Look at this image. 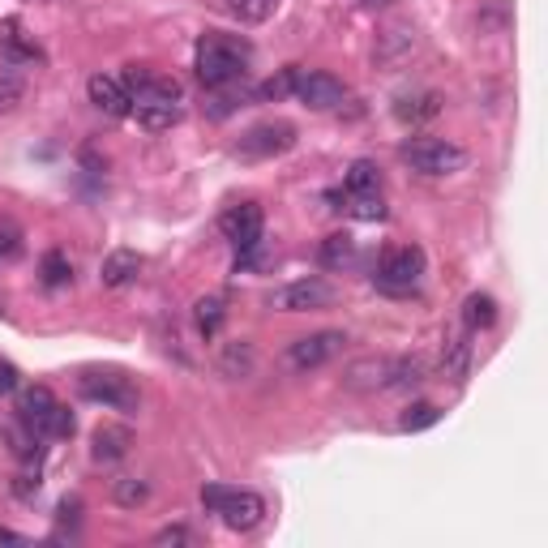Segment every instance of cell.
Wrapping results in <instances>:
<instances>
[{"mask_svg":"<svg viewBox=\"0 0 548 548\" xmlns=\"http://www.w3.org/2000/svg\"><path fill=\"white\" fill-rule=\"evenodd\" d=\"M471 373V330L459 326L446 334V343H441V377H450V382H463Z\"/></svg>","mask_w":548,"mask_h":548,"instance_id":"obj_15","label":"cell"},{"mask_svg":"<svg viewBox=\"0 0 548 548\" xmlns=\"http://www.w3.org/2000/svg\"><path fill=\"white\" fill-rule=\"evenodd\" d=\"M334 304V287L326 279H296L270 292V309L274 313H317V309H330Z\"/></svg>","mask_w":548,"mask_h":548,"instance_id":"obj_9","label":"cell"},{"mask_svg":"<svg viewBox=\"0 0 548 548\" xmlns=\"http://www.w3.org/2000/svg\"><path fill=\"white\" fill-rule=\"evenodd\" d=\"M39 279H43V287H65L69 279H73V262L60 249H52V253H43V262H39Z\"/></svg>","mask_w":548,"mask_h":548,"instance_id":"obj_27","label":"cell"},{"mask_svg":"<svg viewBox=\"0 0 548 548\" xmlns=\"http://www.w3.org/2000/svg\"><path fill=\"white\" fill-rule=\"evenodd\" d=\"M223 9L232 13L240 26H262L266 18H274L279 0H223Z\"/></svg>","mask_w":548,"mask_h":548,"instance_id":"obj_24","label":"cell"},{"mask_svg":"<svg viewBox=\"0 0 548 548\" xmlns=\"http://www.w3.org/2000/svg\"><path fill=\"white\" fill-rule=\"evenodd\" d=\"M78 394L86 403H99L108 411H137V403H142V394H137V386L129 382L120 369H86L78 377Z\"/></svg>","mask_w":548,"mask_h":548,"instance_id":"obj_6","label":"cell"},{"mask_svg":"<svg viewBox=\"0 0 548 548\" xmlns=\"http://www.w3.org/2000/svg\"><path fill=\"white\" fill-rule=\"evenodd\" d=\"M296 146V129L287 120H266V125H253L249 133H240L236 142V155L240 159H274V155H287Z\"/></svg>","mask_w":548,"mask_h":548,"instance_id":"obj_8","label":"cell"},{"mask_svg":"<svg viewBox=\"0 0 548 548\" xmlns=\"http://www.w3.org/2000/svg\"><path fill=\"white\" fill-rule=\"evenodd\" d=\"M112 501H116V506H125V510L146 506V501H150V484L137 480V476H120V480L112 484Z\"/></svg>","mask_w":548,"mask_h":548,"instance_id":"obj_26","label":"cell"},{"mask_svg":"<svg viewBox=\"0 0 548 548\" xmlns=\"http://www.w3.org/2000/svg\"><path fill=\"white\" fill-rule=\"evenodd\" d=\"M437 420H441V411L433 403H411L399 416V433H424V429H433Z\"/></svg>","mask_w":548,"mask_h":548,"instance_id":"obj_30","label":"cell"},{"mask_svg":"<svg viewBox=\"0 0 548 548\" xmlns=\"http://www.w3.org/2000/svg\"><path fill=\"white\" fill-rule=\"evenodd\" d=\"M137 270H142V257L133 249H112L99 266V283L103 287H129L137 279Z\"/></svg>","mask_w":548,"mask_h":548,"instance_id":"obj_18","label":"cell"},{"mask_svg":"<svg viewBox=\"0 0 548 548\" xmlns=\"http://www.w3.org/2000/svg\"><path fill=\"white\" fill-rule=\"evenodd\" d=\"M129 446H133V433L125 429V424H99L90 454H95L99 463H120L129 454Z\"/></svg>","mask_w":548,"mask_h":548,"instance_id":"obj_17","label":"cell"},{"mask_svg":"<svg viewBox=\"0 0 548 548\" xmlns=\"http://www.w3.org/2000/svg\"><path fill=\"white\" fill-rule=\"evenodd\" d=\"M424 279V249L416 245H399L382 253V262H377L373 270V287L386 296H411Z\"/></svg>","mask_w":548,"mask_h":548,"instance_id":"obj_5","label":"cell"},{"mask_svg":"<svg viewBox=\"0 0 548 548\" xmlns=\"http://www.w3.org/2000/svg\"><path fill=\"white\" fill-rule=\"evenodd\" d=\"M13 493H18V497H35L39 493V476H18V484H13Z\"/></svg>","mask_w":548,"mask_h":548,"instance_id":"obj_37","label":"cell"},{"mask_svg":"<svg viewBox=\"0 0 548 548\" xmlns=\"http://www.w3.org/2000/svg\"><path fill=\"white\" fill-rule=\"evenodd\" d=\"M399 159L420 176H454L467 167V150L459 142H446V137H411V142H403Z\"/></svg>","mask_w":548,"mask_h":548,"instance_id":"obj_4","label":"cell"},{"mask_svg":"<svg viewBox=\"0 0 548 548\" xmlns=\"http://www.w3.org/2000/svg\"><path fill=\"white\" fill-rule=\"evenodd\" d=\"M262 227H266V215H262V206H257V202H240L232 210H223V219H219L223 240H232L240 253L262 245Z\"/></svg>","mask_w":548,"mask_h":548,"instance_id":"obj_11","label":"cell"},{"mask_svg":"<svg viewBox=\"0 0 548 548\" xmlns=\"http://www.w3.org/2000/svg\"><path fill=\"white\" fill-rule=\"evenodd\" d=\"M43 60V48L35 39L26 35V26H22V18H5L0 22V65H39Z\"/></svg>","mask_w":548,"mask_h":548,"instance_id":"obj_13","label":"cell"},{"mask_svg":"<svg viewBox=\"0 0 548 548\" xmlns=\"http://www.w3.org/2000/svg\"><path fill=\"white\" fill-rule=\"evenodd\" d=\"M52 407H56V394H52L48 386H30V390H22L18 416H22V424H26L30 433H39V437H43V424H48Z\"/></svg>","mask_w":548,"mask_h":548,"instance_id":"obj_16","label":"cell"},{"mask_svg":"<svg viewBox=\"0 0 548 548\" xmlns=\"http://www.w3.org/2000/svg\"><path fill=\"white\" fill-rule=\"evenodd\" d=\"M22 386V373L18 369H13V364L9 360H0V394H13V390H18Z\"/></svg>","mask_w":548,"mask_h":548,"instance_id":"obj_35","label":"cell"},{"mask_svg":"<svg viewBox=\"0 0 548 548\" xmlns=\"http://www.w3.org/2000/svg\"><path fill=\"white\" fill-rule=\"evenodd\" d=\"M202 506L210 514H219L232 531H253V527H262V519H266V501L262 497L249 493V489H227V484H206Z\"/></svg>","mask_w":548,"mask_h":548,"instance_id":"obj_3","label":"cell"},{"mask_svg":"<svg viewBox=\"0 0 548 548\" xmlns=\"http://www.w3.org/2000/svg\"><path fill=\"white\" fill-rule=\"evenodd\" d=\"M155 544H163V548L167 544H193V531L189 527H163L159 536H155Z\"/></svg>","mask_w":548,"mask_h":548,"instance_id":"obj_34","label":"cell"},{"mask_svg":"<svg viewBox=\"0 0 548 548\" xmlns=\"http://www.w3.org/2000/svg\"><path fill=\"white\" fill-rule=\"evenodd\" d=\"M249 60L253 48L245 39H232V35H206L197 43V82L206 90H223V86H236L240 78L249 73Z\"/></svg>","mask_w":548,"mask_h":548,"instance_id":"obj_2","label":"cell"},{"mask_svg":"<svg viewBox=\"0 0 548 548\" xmlns=\"http://www.w3.org/2000/svg\"><path fill=\"white\" fill-rule=\"evenodd\" d=\"M18 253H22V232L13 223H0V266L18 262Z\"/></svg>","mask_w":548,"mask_h":548,"instance_id":"obj_33","label":"cell"},{"mask_svg":"<svg viewBox=\"0 0 548 548\" xmlns=\"http://www.w3.org/2000/svg\"><path fill=\"white\" fill-rule=\"evenodd\" d=\"M377 185H382V172H377V163L356 159L352 167H347V193H377Z\"/></svg>","mask_w":548,"mask_h":548,"instance_id":"obj_28","label":"cell"},{"mask_svg":"<svg viewBox=\"0 0 548 548\" xmlns=\"http://www.w3.org/2000/svg\"><path fill=\"white\" fill-rule=\"evenodd\" d=\"M296 99L313 112H330V108H343L347 99V86L334 78V73H300L296 78Z\"/></svg>","mask_w":548,"mask_h":548,"instance_id":"obj_12","label":"cell"},{"mask_svg":"<svg viewBox=\"0 0 548 548\" xmlns=\"http://www.w3.org/2000/svg\"><path fill=\"white\" fill-rule=\"evenodd\" d=\"M86 95L90 103L103 112V116H116V120H125L133 112V99H129V90L120 86V78H108V73H95V78L86 82Z\"/></svg>","mask_w":548,"mask_h":548,"instance_id":"obj_14","label":"cell"},{"mask_svg":"<svg viewBox=\"0 0 548 548\" xmlns=\"http://www.w3.org/2000/svg\"><path fill=\"white\" fill-rule=\"evenodd\" d=\"M129 116H137V125H142L146 133H167L172 125H180V108H163V103H133V112Z\"/></svg>","mask_w":548,"mask_h":548,"instance_id":"obj_22","label":"cell"},{"mask_svg":"<svg viewBox=\"0 0 548 548\" xmlns=\"http://www.w3.org/2000/svg\"><path fill=\"white\" fill-rule=\"evenodd\" d=\"M253 364H257V356H253V343H245V339L227 343L223 352H219V373H223V377H232V382H240V377H249V373H253Z\"/></svg>","mask_w":548,"mask_h":548,"instance_id":"obj_20","label":"cell"},{"mask_svg":"<svg viewBox=\"0 0 548 548\" xmlns=\"http://www.w3.org/2000/svg\"><path fill=\"white\" fill-rule=\"evenodd\" d=\"M223 317H227L223 296H202V300H197V330H202L206 339H215V334H219Z\"/></svg>","mask_w":548,"mask_h":548,"instance_id":"obj_29","label":"cell"},{"mask_svg":"<svg viewBox=\"0 0 548 548\" xmlns=\"http://www.w3.org/2000/svg\"><path fill=\"white\" fill-rule=\"evenodd\" d=\"M347 334L343 330H317V334H304V339H296L292 347H287V369L296 373H309V369H322V364H330L334 356L343 352Z\"/></svg>","mask_w":548,"mask_h":548,"instance_id":"obj_10","label":"cell"},{"mask_svg":"<svg viewBox=\"0 0 548 548\" xmlns=\"http://www.w3.org/2000/svg\"><path fill=\"white\" fill-rule=\"evenodd\" d=\"M497 322V300L489 292H471L463 300V326L476 334V330H489Z\"/></svg>","mask_w":548,"mask_h":548,"instance_id":"obj_23","label":"cell"},{"mask_svg":"<svg viewBox=\"0 0 548 548\" xmlns=\"http://www.w3.org/2000/svg\"><path fill=\"white\" fill-rule=\"evenodd\" d=\"M120 86L129 90L133 103H163V108H180V99H185V90H180L176 78L155 73V69H142V65H129L125 73H120Z\"/></svg>","mask_w":548,"mask_h":548,"instance_id":"obj_7","label":"cell"},{"mask_svg":"<svg viewBox=\"0 0 548 548\" xmlns=\"http://www.w3.org/2000/svg\"><path fill=\"white\" fill-rule=\"evenodd\" d=\"M360 5H369V9H382V5H390V0H360Z\"/></svg>","mask_w":548,"mask_h":548,"instance_id":"obj_39","label":"cell"},{"mask_svg":"<svg viewBox=\"0 0 548 548\" xmlns=\"http://www.w3.org/2000/svg\"><path fill=\"white\" fill-rule=\"evenodd\" d=\"M441 112V95L437 90H420V95H403L394 103V116L403 120V125H424V120H433Z\"/></svg>","mask_w":548,"mask_h":548,"instance_id":"obj_19","label":"cell"},{"mask_svg":"<svg viewBox=\"0 0 548 548\" xmlns=\"http://www.w3.org/2000/svg\"><path fill=\"white\" fill-rule=\"evenodd\" d=\"M347 210H352L356 219H364V223H382L386 219V202L377 193H352V206H347Z\"/></svg>","mask_w":548,"mask_h":548,"instance_id":"obj_32","label":"cell"},{"mask_svg":"<svg viewBox=\"0 0 548 548\" xmlns=\"http://www.w3.org/2000/svg\"><path fill=\"white\" fill-rule=\"evenodd\" d=\"M0 540H5V544H22V536H18V531H9V527H0Z\"/></svg>","mask_w":548,"mask_h":548,"instance_id":"obj_38","label":"cell"},{"mask_svg":"<svg viewBox=\"0 0 548 548\" xmlns=\"http://www.w3.org/2000/svg\"><path fill=\"white\" fill-rule=\"evenodd\" d=\"M317 262H322L326 270H343V266H352L356 262V240L347 236V232H334L322 240V249H317Z\"/></svg>","mask_w":548,"mask_h":548,"instance_id":"obj_21","label":"cell"},{"mask_svg":"<svg viewBox=\"0 0 548 548\" xmlns=\"http://www.w3.org/2000/svg\"><path fill=\"white\" fill-rule=\"evenodd\" d=\"M73 429H78L73 411L56 403V407H52V416H48V424H43V441H65V437H73Z\"/></svg>","mask_w":548,"mask_h":548,"instance_id":"obj_31","label":"cell"},{"mask_svg":"<svg viewBox=\"0 0 548 548\" xmlns=\"http://www.w3.org/2000/svg\"><path fill=\"white\" fill-rule=\"evenodd\" d=\"M18 95H22V86L18 82H5V73H0V108H13Z\"/></svg>","mask_w":548,"mask_h":548,"instance_id":"obj_36","label":"cell"},{"mask_svg":"<svg viewBox=\"0 0 548 548\" xmlns=\"http://www.w3.org/2000/svg\"><path fill=\"white\" fill-rule=\"evenodd\" d=\"M296 78H300V69H296V65L279 69V73H274V78H266V82H262V90H257V99H262V103H283V99H292V95H296Z\"/></svg>","mask_w":548,"mask_h":548,"instance_id":"obj_25","label":"cell"},{"mask_svg":"<svg viewBox=\"0 0 548 548\" xmlns=\"http://www.w3.org/2000/svg\"><path fill=\"white\" fill-rule=\"evenodd\" d=\"M429 377V364L420 356H364L356 364H347L343 386L347 390H411Z\"/></svg>","mask_w":548,"mask_h":548,"instance_id":"obj_1","label":"cell"}]
</instances>
